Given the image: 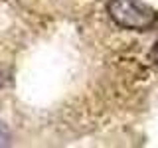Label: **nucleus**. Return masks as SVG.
<instances>
[{"label":"nucleus","mask_w":158,"mask_h":148,"mask_svg":"<svg viewBox=\"0 0 158 148\" xmlns=\"http://www.w3.org/2000/svg\"><path fill=\"white\" fill-rule=\"evenodd\" d=\"M152 57H154V61L158 63V42H156V46H154V49H152Z\"/></svg>","instance_id":"3"},{"label":"nucleus","mask_w":158,"mask_h":148,"mask_svg":"<svg viewBox=\"0 0 158 148\" xmlns=\"http://www.w3.org/2000/svg\"><path fill=\"white\" fill-rule=\"evenodd\" d=\"M107 10L115 24L127 30H146L156 22L154 10L138 0H107Z\"/></svg>","instance_id":"1"},{"label":"nucleus","mask_w":158,"mask_h":148,"mask_svg":"<svg viewBox=\"0 0 158 148\" xmlns=\"http://www.w3.org/2000/svg\"><path fill=\"white\" fill-rule=\"evenodd\" d=\"M10 142V132H8V128L4 122H0V146H6Z\"/></svg>","instance_id":"2"},{"label":"nucleus","mask_w":158,"mask_h":148,"mask_svg":"<svg viewBox=\"0 0 158 148\" xmlns=\"http://www.w3.org/2000/svg\"><path fill=\"white\" fill-rule=\"evenodd\" d=\"M4 85V79H2V73H0V87Z\"/></svg>","instance_id":"4"}]
</instances>
